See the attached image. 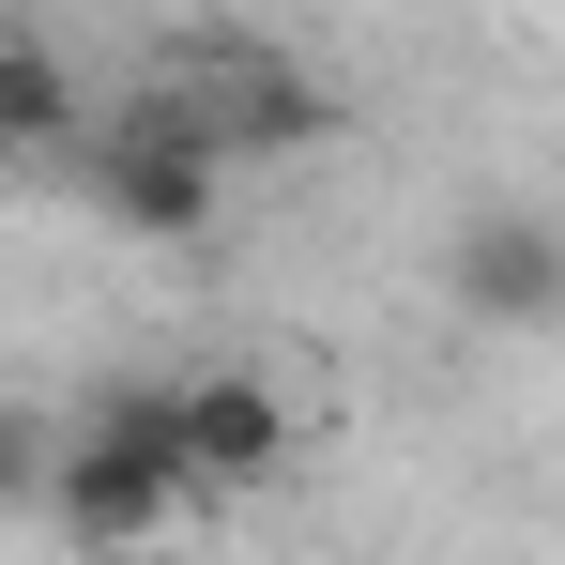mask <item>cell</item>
<instances>
[{
    "mask_svg": "<svg viewBox=\"0 0 565 565\" xmlns=\"http://www.w3.org/2000/svg\"><path fill=\"white\" fill-rule=\"evenodd\" d=\"M459 306L473 321H565V214H535V199H489V214H459Z\"/></svg>",
    "mask_w": 565,
    "mask_h": 565,
    "instance_id": "obj_4",
    "label": "cell"
},
{
    "mask_svg": "<svg viewBox=\"0 0 565 565\" xmlns=\"http://www.w3.org/2000/svg\"><path fill=\"white\" fill-rule=\"evenodd\" d=\"M77 169H93L107 230H138V245H199L214 199H230V153H214L169 93H122V107H107V138L77 153Z\"/></svg>",
    "mask_w": 565,
    "mask_h": 565,
    "instance_id": "obj_3",
    "label": "cell"
},
{
    "mask_svg": "<svg viewBox=\"0 0 565 565\" xmlns=\"http://www.w3.org/2000/svg\"><path fill=\"white\" fill-rule=\"evenodd\" d=\"M276 459H290L276 382L260 367H184V473H199V504H245Z\"/></svg>",
    "mask_w": 565,
    "mask_h": 565,
    "instance_id": "obj_5",
    "label": "cell"
},
{
    "mask_svg": "<svg viewBox=\"0 0 565 565\" xmlns=\"http://www.w3.org/2000/svg\"><path fill=\"white\" fill-rule=\"evenodd\" d=\"M153 93L184 107L230 169H245V153H306V138H337V93H321L306 62H276V46H245V31H184Z\"/></svg>",
    "mask_w": 565,
    "mask_h": 565,
    "instance_id": "obj_2",
    "label": "cell"
},
{
    "mask_svg": "<svg viewBox=\"0 0 565 565\" xmlns=\"http://www.w3.org/2000/svg\"><path fill=\"white\" fill-rule=\"evenodd\" d=\"M15 489L77 535L93 565H122L153 520H199V473H184V382H107L62 444H15Z\"/></svg>",
    "mask_w": 565,
    "mask_h": 565,
    "instance_id": "obj_1",
    "label": "cell"
},
{
    "mask_svg": "<svg viewBox=\"0 0 565 565\" xmlns=\"http://www.w3.org/2000/svg\"><path fill=\"white\" fill-rule=\"evenodd\" d=\"M0 138H15V153H62V138L93 153V138H107V107H77V62H62L31 15L0 31Z\"/></svg>",
    "mask_w": 565,
    "mask_h": 565,
    "instance_id": "obj_6",
    "label": "cell"
}]
</instances>
